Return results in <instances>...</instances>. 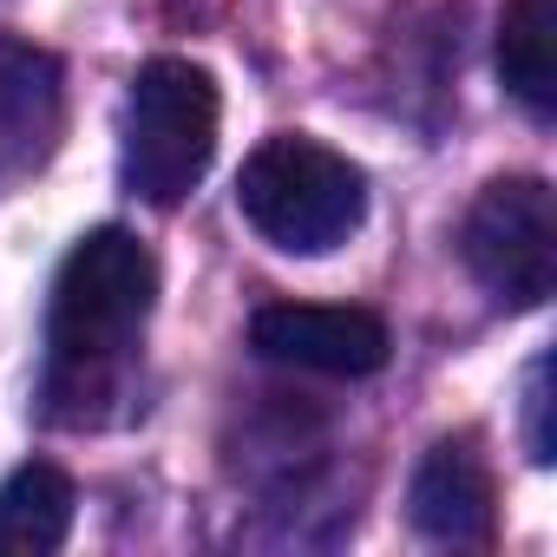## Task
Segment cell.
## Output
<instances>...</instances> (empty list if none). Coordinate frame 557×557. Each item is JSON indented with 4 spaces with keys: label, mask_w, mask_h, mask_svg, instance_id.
<instances>
[{
    "label": "cell",
    "mask_w": 557,
    "mask_h": 557,
    "mask_svg": "<svg viewBox=\"0 0 557 557\" xmlns=\"http://www.w3.org/2000/svg\"><path fill=\"white\" fill-rule=\"evenodd\" d=\"M151 302H158V256L132 230L106 223L66 249V262L53 275V309H47L53 420L86 426L92 407L125 387L132 348L151 322Z\"/></svg>",
    "instance_id": "obj_1"
},
{
    "label": "cell",
    "mask_w": 557,
    "mask_h": 557,
    "mask_svg": "<svg viewBox=\"0 0 557 557\" xmlns=\"http://www.w3.org/2000/svg\"><path fill=\"white\" fill-rule=\"evenodd\" d=\"M243 223L283 256H329L368 216V177L355 158L329 151L322 138L275 132L236 171Z\"/></svg>",
    "instance_id": "obj_2"
},
{
    "label": "cell",
    "mask_w": 557,
    "mask_h": 557,
    "mask_svg": "<svg viewBox=\"0 0 557 557\" xmlns=\"http://www.w3.org/2000/svg\"><path fill=\"white\" fill-rule=\"evenodd\" d=\"M216 79L197 60H145L125 99V190L151 210H177L216 158Z\"/></svg>",
    "instance_id": "obj_3"
},
{
    "label": "cell",
    "mask_w": 557,
    "mask_h": 557,
    "mask_svg": "<svg viewBox=\"0 0 557 557\" xmlns=\"http://www.w3.org/2000/svg\"><path fill=\"white\" fill-rule=\"evenodd\" d=\"M459 262L498 309H537L557 289V197L544 177H492L466 223Z\"/></svg>",
    "instance_id": "obj_4"
},
{
    "label": "cell",
    "mask_w": 557,
    "mask_h": 557,
    "mask_svg": "<svg viewBox=\"0 0 557 557\" xmlns=\"http://www.w3.org/2000/svg\"><path fill=\"white\" fill-rule=\"evenodd\" d=\"M249 348L262 361H283L302 374L361 381L387 368V322L374 309H335V302H269L249 322Z\"/></svg>",
    "instance_id": "obj_5"
},
{
    "label": "cell",
    "mask_w": 557,
    "mask_h": 557,
    "mask_svg": "<svg viewBox=\"0 0 557 557\" xmlns=\"http://www.w3.org/2000/svg\"><path fill=\"white\" fill-rule=\"evenodd\" d=\"M407 518H413L420 537L453 544V550H485V544H492V524H498V485H492V466H485V453H479L472 433L440 440V446L413 466Z\"/></svg>",
    "instance_id": "obj_6"
},
{
    "label": "cell",
    "mask_w": 557,
    "mask_h": 557,
    "mask_svg": "<svg viewBox=\"0 0 557 557\" xmlns=\"http://www.w3.org/2000/svg\"><path fill=\"white\" fill-rule=\"evenodd\" d=\"M60 112H66L60 60L27 40H0V190H14L47 164Z\"/></svg>",
    "instance_id": "obj_7"
},
{
    "label": "cell",
    "mask_w": 557,
    "mask_h": 557,
    "mask_svg": "<svg viewBox=\"0 0 557 557\" xmlns=\"http://www.w3.org/2000/svg\"><path fill=\"white\" fill-rule=\"evenodd\" d=\"M73 505H79V492L53 459L14 466L0 479V550H14V557L60 550L66 531H73Z\"/></svg>",
    "instance_id": "obj_8"
},
{
    "label": "cell",
    "mask_w": 557,
    "mask_h": 557,
    "mask_svg": "<svg viewBox=\"0 0 557 557\" xmlns=\"http://www.w3.org/2000/svg\"><path fill=\"white\" fill-rule=\"evenodd\" d=\"M498 79L531 112H557V0H505L498 14Z\"/></svg>",
    "instance_id": "obj_9"
},
{
    "label": "cell",
    "mask_w": 557,
    "mask_h": 557,
    "mask_svg": "<svg viewBox=\"0 0 557 557\" xmlns=\"http://www.w3.org/2000/svg\"><path fill=\"white\" fill-rule=\"evenodd\" d=\"M524 453H531V466L557 459V433H550V355H537L531 374H524Z\"/></svg>",
    "instance_id": "obj_10"
}]
</instances>
